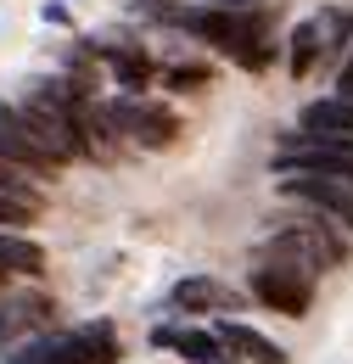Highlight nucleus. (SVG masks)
Segmentation results:
<instances>
[{"instance_id":"nucleus-1","label":"nucleus","mask_w":353,"mask_h":364,"mask_svg":"<svg viewBox=\"0 0 353 364\" xmlns=\"http://www.w3.org/2000/svg\"><path fill=\"white\" fill-rule=\"evenodd\" d=\"M174 28L191 34V40H202V46L224 50L247 73H264L269 62H275L269 23H264V11H253V6H179Z\"/></svg>"},{"instance_id":"nucleus-2","label":"nucleus","mask_w":353,"mask_h":364,"mask_svg":"<svg viewBox=\"0 0 353 364\" xmlns=\"http://www.w3.org/2000/svg\"><path fill=\"white\" fill-rule=\"evenodd\" d=\"M269 235L258 241V252L253 258H264V264H292V269H303V274H331V269H342L348 264V235L331 225V219H320V213H303V219H269Z\"/></svg>"},{"instance_id":"nucleus-3","label":"nucleus","mask_w":353,"mask_h":364,"mask_svg":"<svg viewBox=\"0 0 353 364\" xmlns=\"http://www.w3.org/2000/svg\"><path fill=\"white\" fill-rule=\"evenodd\" d=\"M0 157H6V163H23L28 174H56V168L73 163L17 101H0Z\"/></svg>"},{"instance_id":"nucleus-4","label":"nucleus","mask_w":353,"mask_h":364,"mask_svg":"<svg viewBox=\"0 0 353 364\" xmlns=\"http://www.w3.org/2000/svg\"><path fill=\"white\" fill-rule=\"evenodd\" d=\"M247 291H253L264 309L286 314V319H303V314L314 309V274L292 269V264H264V258H253Z\"/></svg>"},{"instance_id":"nucleus-5","label":"nucleus","mask_w":353,"mask_h":364,"mask_svg":"<svg viewBox=\"0 0 353 364\" xmlns=\"http://www.w3.org/2000/svg\"><path fill=\"white\" fill-rule=\"evenodd\" d=\"M280 196L297 202V208H314L320 219H331L353 241V185L348 180H337V174H280Z\"/></svg>"},{"instance_id":"nucleus-6","label":"nucleus","mask_w":353,"mask_h":364,"mask_svg":"<svg viewBox=\"0 0 353 364\" xmlns=\"http://www.w3.org/2000/svg\"><path fill=\"white\" fill-rule=\"evenodd\" d=\"M112 112H118V124H124V135L135 146H146V151H163V146H174L179 140V118L163 107V101H146V95H112Z\"/></svg>"},{"instance_id":"nucleus-7","label":"nucleus","mask_w":353,"mask_h":364,"mask_svg":"<svg viewBox=\"0 0 353 364\" xmlns=\"http://www.w3.org/2000/svg\"><path fill=\"white\" fill-rule=\"evenodd\" d=\"M112 359H118L112 325H85V331L40 336V359L34 364H112Z\"/></svg>"},{"instance_id":"nucleus-8","label":"nucleus","mask_w":353,"mask_h":364,"mask_svg":"<svg viewBox=\"0 0 353 364\" xmlns=\"http://www.w3.org/2000/svg\"><path fill=\"white\" fill-rule=\"evenodd\" d=\"M169 303H174L179 314H236L241 309V291L214 280V274H185L174 291H169Z\"/></svg>"},{"instance_id":"nucleus-9","label":"nucleus","mask_w":353,"mask_h":364,"mask_svg":"<svg viewBox=\"0 0 353 364\" xmlns=\"http://www.w3.org/2000/svg\"><path fill=\"white\" fill-rule=\"evenodd\" d=\"M51 297L40 291H17V297H0V353L6 348H17V342H28L40 325H51Z\"/></svg>"},{"instance_id":"nucleus-10","label":"nucleus","mask_w":353,"mask_h":364,"mask_svg":"<svg viewBox=\"0 0 353 364\" xmlns=\"http://www.w3.org/2000/svg\"><path fill=\"white\" fill-rule=\"evenodd\" d=\"M152 348H169L185 364H224L219 331H191V325H152Z\"/></svg>"},{"instance_id":"nucleus-11","label":"nucleus","mask_w":353,"mask_h":364,"mask_svg":"<svg viewBox=\"0 0 353 364\" xmlns=\"http://www.w3.org/2000/svg\"><path fill=\"white\" fill-rule=\"evenodd\" d=\"M90 50H101V56L112 62V79H118V90H124V95H140L152 79H157V62H152L140 46H130V40H118V46L101 40V46H90Z\"/></svg>"},{"instance_id":"nucleus-12","label":"nucleus","mask_w":353,"mask_h":364,"mask_svg":"<svg viewBox=\"0 0 353 364\" xmlns=\"http://www.w3.org/2000/svg\"><path fill=\"white\" fill-rule=\"evenodd\" d=\"M219 342H224V353H241L247 364H286V348L269 342L264 331L241 325V319H219Z\"/></svg>"},{"instance_id":"nucleus-13","label":"nucleus","mask_w":353,"mask_h":364,"mask_svg":"<svg viewBox=\"0 0 353 364\" xmlns=\"http://www.w3.org/2000/svg\"><path fill=\"white\" fill-rule=\"evenodd\" d=\"M314 23H320V62H331V73H337L342 56L353 50V11L348 6H325Z\"/></svg>"},{"instance_id":"nucleus-14","label":"nucleus","mask_w":353,"mask_h":364,"mask_svg":"<svg viewBox=\"0 0 353 364\" xmlns=\"http://www.w3.org/2000/svg\"><path fill=\"white\" fill-rule=\"evenodd\" d=\"M303 135H337V140H353V101H342V95L309 101V107H303Z\"/></svg>"},{"instance_id":"nucleus-15","label":"nucleus","mask_w":353,"mask_h":364,"mask_svg":"<svg viewBox=\"0 0 353 364\" xmlns=\"http://www.w3.org/2000/svg\"><path fill=\"white\" fill-rule=\"evenodd\" d=\"M0 269L6 274H40L45 269V247L23 230H0Z\"/></svg>"},{"instance_id":"nucleus-16","label":"nucleus","mask_w":353,"mask_h":364,"mask_svg":"<svg viewBox=\"0 0 353 364\" xmlns=\"http://www.w3.org/2000/svg\"><path fill=\"white\" fill-rule=\"evenodd\" d=\"M314 68H320V23H297L292 28V40H286V73L292 79H309Z\"/></svg>"},{"instance_id":"nucleus-17","label":"nucleus","mask_w":353,"mask_h":364,"mask_svg":"<svg viewBox=\"0 0 353 364\" xmlns=\"http://www.w3.org/2000/svg\"><path fill=\"white\" fill-rule=\"evenodd\" d=\"M45 196L40 191H0V230H28L40 219Z\"/></svg>"},{"instance_id":"nucleus-18","label":"nucleus","mask_w":353,"mask_h":364,"mask_svg":"<svg viewBox=\"0 0 353 364\" xmlns=\"http://www.w3.org/2000/svg\"><path fill=\"white\" fill-rule=\"evenodd\" d=\"M208 85H214V68L208 62H174V68H163V90L196 95V90H208Z\"/></svg>"},{"instance_id":"nucleus-19","label":"nucleus","mask_w":353,"mask_h":364,"mask_svg":"<svg viewBox=\"0 0 353 364\" xmlns=\"http://www.w3.org/2000/svg\"><path fill=\"white\" fill-rule=\"evenodd\" d=\"M28 180H40V174H28L23 163H6V157H0V191H34Z\"/></svg>"},{"instance_id":"nucleus-20","label":"nucleus","mask_w":353,"mask_h":364,"mask_svg":"<svg viewBox=\"0 0 353 364\" xmlns=\"http://www.w3.org/2000/svg\"><path fill=\"white\" fill-rule=\"evenodd\" d=\"M331 95H342V101H353V50L342 56V68H337V90Z\"/></svg>"},{"instance_id":"nucleus-21","label":"nucleus","mask_w":353,"mask_h":364,"mask_svg":"<svg viewBox=\"0 0 353 364\" xmlns=\"http://www.w3.org/2000/svg\"><path fill=\"white\" fill-rule=\"evenodd\" d=\"M40 17L51 23V28H68V23H73V11H68L62 0H45V11H40Z\"/></svg>"},{"instance_id":"nucleus-22","label":"nucleus","mask_w":353,"mask_h":364,"mask_svg":"<svg viewBox=\"0 0 353 364\" xmlns=\"http://www.w3.org/2000/svg\"><path fill=\"white\" fill-rule=\"evenodd\" d=\"M0 286H6V269H0Z\"/></svg>"}]
</instances>
